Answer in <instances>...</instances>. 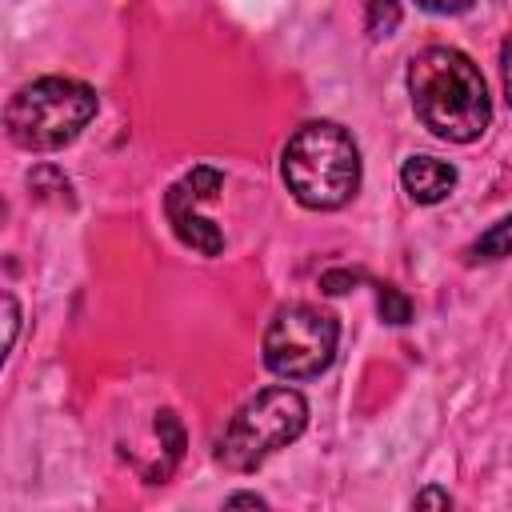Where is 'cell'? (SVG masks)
Returning a JSON list of instances; mask_svg holds the SVG:
<instances>
[{
	"mask_svg": "<svg viewBox=\"0 0 512 512\" xmlns=\"http://www.w3.org/2000/svg\"><path fill=\"white\" fill-rule=\"evenodd\" d=\"M308 428V400L288 384H272L244 400L216 440V464L228 472H256L268 456L296 444Z\"/></svg>",
	"mask_w": 512,
	"mask_h": 512,
	"instance_id": "cell-4",
	"label": "cell"
},
{
	"mask_svg": "<svg viewBox=\"0 0 512 512\" xmlns=\"http://www.w3.org/2000/svg\"><path fill=\"white\" fill-rule=\"evenodd\" d=\"M224 508H268V500L256 492H232V496H224Z\"/></svg>",
	"mask_w": 512,
	"mask_h": 512,
	"instance_id": "cell-15",
	"label": "cell"
},
{
	"mask_svg": "<svg viewBox=\"0 0 512 512\" xmlns=\"http://www.w3.org/2000/svg\"><path fill=\"white\" fill-rule=\"evenodd\" d=\"M100 96L72 76H40L20 84L4 104V132L24 152H56L72 144L96 116Z\"/></svg>",
	"mask_w": 512,
	"mask_h": 512,
	"instance_id": "cell-3",
	"label": "cell"
},
{
	"mask_svg": "<svg viewBox=\"0 0 512 512\" xmlns=\"http://www.w3.org/2000/svg\"><path fill=\"white\" fill-rule=\"evenodd\" d=\"M280 180L296 204L336 212L360 192V148L336 120L300 124L280 152Z\"/></svg>",
	"mask_w": 512,
	"mask_h": 512,
	"instance_id": "cell-2",
	"label": "cell"
},
{
	"mask_svg": "<svg viewBox=\"0 0 512 512\" xmlns=\"http://www.w3.org/2000/svg\"><path fill=\"white\" fill-rule=\"evenodd\" d=\"M500 80H504V100H508V108H512V32H508L504 44H500Z\"/></svg>",
	"mask_w": 512,
	"mask_h": 512,
	"instance_id": "cell-13",
	"label": "cell"
},
{
	"mask_svg": "<svg viewBox=\"0 0 512 512\" xmlns=\"http://www.w3.org/2000/svg\"><path fill=\"white\" fill-rule=\"evenodd\" d=\"M408 100L416 120L448 144H472L492 124V96L460 48L432 44L408 60Z\"/></svg>",
	"mask_w": 512,
	"mask_h": 512,
	"instance_id": "cell-1",
	"label": "cell"
},
{
	"mask_svg": "<svg viewBox=\"0 0 512 512\" xmlns=\"http://www.w3.org/2000/svg\"><path fill=\"white\" fill-rule=\"evenodd\" d=\"M224 188V172L212 164H196L188 168L168 192H164V216L176 232V240L200 256H220L224 252V232L200 212V204L216 200V192Z\"/></svg>",
	"mask_w": 512,
	"mask_h": 512,
	"instance_id": "cell-6",
	"label": "cell"
},
{
	"mask_svg": "<svg viewBox=\"0 0 512 512\" xmlns=\"http://www.w3.org/2000/svg\"><path fill=\"white\" fill-rule=\"evenodd\" d=\"M364 24H368L372 40L392 36L396 24H400V4L396 0H364Z\"/></svg>",
	"mask_w": 512,
	"mask_h": 512,
	"instance_id": "cell-9",
	"label": "cell"
},
{
	"mask_svg": "<svg viewBox=\"0 0 512 512\" xmlns=\"http://www.w3.org/2000/svg\"><path fill=\"white\" fill-rule=\"evenodd\" d=\"M416 8H424V12H436V16H456V12L472 8V0H416Z\"/></svg>",
	"mask_w": 512,
	"mask_h": 512,
	"instance_id": "cell-14",
	"label": "cell"
},
{
	"mask_svg": "<svg viewBox=\"0 0 512 512\" xmlns=\"http://www.w3.org/2000/svg\"><path fill=\"white\" fill-rule=\"evenodd\" d=\"M400 184L408 192V200L416 204H440L452 196L456 188V168L440 156H428V152H416L400 164Z\"/></svg>",
	"mask_w": 512,
	"mask_h": 512,
	"instance_id": "cell-7",
	"label": "cell"
},
{
	"mask_svg": "<svg viewBox=\"0 0 512 512\" xmlns=\"http://www.w3.org/2000/svg\"><path fill=\"white\" fill-rule=\"evenodd\" d=\"M504 256H512V216H500L468 244V260H504Z\"/></svg>",
	"mask_w": 512,
	"mask_h": 512,
	"instance_id": "cell-8",
	"label": "cell"
},
{
	"mask_svg": "<svg viewBox=\"0 0 512 512\" xmlns=\"http://www.w3.org/2000/svg\"><path fill=\"white\" fill-rule=\"evenodd\" d=\"M412 508H452V496L432 484V488H420V492L412 496Z\"/></svg>",
	"mask_w": 512,
	"mask_h": 512,
	"instance_id": "cell-12",
	"label": "cell"
},
{
	"mask_svg": "<svg viewBox=\"0 0 512 512\" xmlns=\"http://www.w3.org/2000/svg\"><path fill=\"white\" fill-rule=\"evenodd\" d=\"M4 312H8V348L16 344V328H20V304L12 292H4Z\"/></svg>",
	"mask_w": 512,
	"mask_h": 512,
	"instance_id": "cell-16",
	"label": "cell"
},
{
	"mask_svg": "<svg viewBox=\"0 0 512 512\" xmlns=\"http://www.w3.org/2000/svg\"><path fill=\"white\" fill-rule=\"evenodd\" d=\"M340 348V324L316 304H284L264 328V364L280 380H312L328 372Z\"/></svg>",
	"mask_w": 512,
	"mask_h": 512,
	"instance_id": "cell-5",
	"label": "cell"
},
{
	"mask_svg": "<svg viewBox=\"0 0 512 512\" xmlns=\"http://www.w3.org/2000/svg\"><path fill=\"white\" fill-rule=\"evenodd\" d=\"M376 308L388 324H408L412 320V300L392 284H376Z\"/></svg>",
	"mask_w": 512,
	"mask_h": 512,
	"instance_id": "cell-10",
	"label": "cell"
},
{
	"mask_svg": "<svg viewBox=\"0 0 512 512\" xmlns=\"http://www.w3.org/2000/svg\"><path fill=\"white\" fill-rule=\"evenodd\" d=\"M364 280V272H352V268H332V272H324L320 276V288L324 292H348L352 284H360Z\"/></svg>",
	"mask_w": 512,
	"mask_h": 512,
	"instance_id": "cell-11",
	"label": "cell"
}]
</instances>
